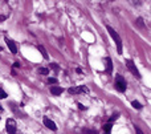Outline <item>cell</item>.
Segmentation results:
<instances>
[{
	"mask_svg": "<svg viewBox=\"0 0 151 134\" xmlns=\"http://www.w3.org/2000/svg\"><path fill=\"white\" fill-rule=\"evenodd\" d=\"M106 29H107V32H109V35L113 37V40L115 41V44H117V49H118V55H122V39L119 37V35L115 32V29L114 28H111L110 25H107L106 27Z\"/></svg>",
	"mask_w": 151,
	"mask_h": 134,
	"instance_id": "cell-1",
	"label": "cell"
},
{
	"mask_svg": "<svg viewBox=\"0 0 151 134\" xmlns=\"http://www.w3.org/2000/svg\"><path fill=\"white\" fill-rule=\"evenodd\" d=\"M114 85H115V89H117L118 92H121V93L126 92L127 82H126V80L123 78V76H121V74H117V76H115V81H114Z\"/></svg>",
	"mask_w": 151,
	"mask_h": 134,
	"instance_id": "cell-2",
	"label": "cell"
},
{
	"mask_svg": "<svg viewBox=\"0 0 151 134\" xmlns=\"http://www.w3.org/2000/svg\"><path fill=\"white\" fill-rule=\"evenodd\" d=\"M126 66L128 68V71H130L137 78H141V74H139V71H138V68H137V65L134 64V61L133 60H126Z\"/></svg>",
	"mask_w": 151,
	"mask_h": 134,
	"instance_id": "cell-3",
	"label": "cell"
},
{
	"mask_svg": "<svg viewBox=\"0 0 151 134\" xmlns=\"http://www.w3.org/2000/svg\"><path fill=\"white\" fill-rule=\"evenodd\" d=\"M5 127H7V133L8 134H16L17 126H16V121L13 118H8L5 122Z\"/></svg>",
	"mask_w": 151,
	"mask_h": 134,
	"instance_id": "cell-4",
	"label": "cell"
},
{
	"mask_svg": "<svg viewBox=\"0 0 151 134\" xmlns=\"http://www.w3.org/2000/svg\"><path fill=\"white\" fill-rule=\"evenodd\" d=\"M68 92H69L70 94H78V93H82V92L88 93L89 89L86 88V86H73V88H69V89H68Z\"/></svg>",
	"mask_w": 151,
	"mask_h": 134,
	"instance_id": "cell-5",
	"label": "cell"
},
{
	"mask_svg": "<svg viewBox=\"0 0 151 134\" xmlns=\"http://www.w3.org/2000/svg\"><path fill=\"white\" fill-rule=\"evenodd\" d=\"M5 42H7V47H8V49L11 51V53L17 55V47H16L15 41L11 40V39H8V37H5Z\"/></svg>",
	"mask_w": 151,
	"mask_h": 134,
	"instance_id": "cell-6",
	"label": "cell"
},
{
	"mask_svg": "<svg viewBox=\"0 0 151 134\" xmlns=\"http://www.w3.org/2000/svg\"><path fill=\"white\" fill-rule=\"evenodd\" d=\"M42 121H44V125H45L49 130H52V131H56V130H57V125H56L52 120H49L48 117H44V120H42Z\"/></svg>",
	"mask_w": 151,
	"mask_h": 134,
	"instance_id": "cell-7",
	"label": "cell"
},
{
	"mask_svg": "<svg viewBox=\"0 0 151 134\" xmlns=\"http://www.w3.org/2000/svg\"><path fill=\"white\" fill-rule=\"evenodd\" d=\"M62 92H64V89H62L61 86H58V85L51 86V93H52L53 96H60V94H62Z\"/></svg>",
	"mask_w": 151,
	"mask_h": 134,
	"instance_id": "cell-8",
	"label": "cell"
},
{
	"mask_svg": "<svg viewBox=\"0 0 151 134\" xmlns=\"http://www.w3.org/2000/svg\"><path fill=\"white\" fill-rule=\"evenodd\" d=\"M111 72H113V61L110 57H106V73L111 74Z\"/></svg>",
	"mask_w": 151,
	"mask_h": 134,
	"instance_id": "cell-9",
	"label": "cell"
},
{
	"mask_svg": "<svg viewBox=\"0 0 151 134\" xmlns=\"http://www.w3.org/2000/svg\"><path fill=\"white\" fill-rule=\"evenodd\" d=\"M37 49H38V51L41 52V55H42V57H44L45 60H48V58H49V56H48V53H47V51H45V48H44V47H42V45H38V47H37Z\"/></svg>",
	"mask_w": 151,
	"mask_h": 134,
	"instance_id": "cell-10",
	"label": "cell"
},
{
	"mask_svg": "<svg viewBox=\"0 0 151 134\" xmlns=\"http://www.w3.org/2000/svg\"><path fill=\"white\" fill-rule=\"evenodd\" d=\"M110 131H111V124H105L103 125V133L110 134Z\"/></svg>",
	"mask_w": 151,
	"mask_h": 134,
	"instance_id": "cell-11",
	"label": "cell"
},
{
	"mask_svg": "<svg viewBox=\"0 0 151 134\" xmlns=\"http://www.w3.org/2000/svg\"><path fill=\"white\" fill-rule=\"evenodd\" d=\"M135 24H137L139 28H144V23H143V19H142V17H138V19L135 20Z\"/></svg>",
	"mask_w": 151,
	"mask_h": 134,
	"instance_id": "cell-12",
	"label": "cell"
},
{
	"mask_svg": "<svg viewBox=\"0 0 151 134\" xmlns=\"http://www.w3.org/2000/svg\"><path fill=\"white\" fill-rule=\"evenodd\" d=\"M131 105H133V108H134V109H138V110H141V109H142V104H141V102H138V101H133V102H131Z\"/></svg>",
	"mask_w": 151,
	"mask_h": 134,
	"instance_id": "cell-13",
	"label": "cell"
},
{
	"mask_svg": "<svg viewBox=\"0 0 151 134\" xmlns=\"http://www.w3.org/2000/svg\"><path fill=\"white\" fill-rule=\"evenodd\" d=\"M118 117H119V113H114V114L110 117V120H109V124H111V122L117 121V120H118Z\"/></svg>",
	"mask_w": 151,
	"mask_h": 134,
	"instance_id": "cell-14",
	"label": "cell"
},
{
	"mask_svg": "<svg viewBox=\"0 0 151 134\" xmlns=\"http://www.w3.org/2000/svg\"><path fill=\"white\" fill-rule=\"evenodd\" d=\"M41 74H44V76H47V74H49V69L48 68H40V71H38Z\"/></svg>",
	"mask_w": 151,
	"mask_h": 134,
	"instance_id": "cell-15",
	"label": "cell"
},
{
	"mask_svg": "<svg viewBox=\"0 0 151 134\" xmlns=\"http://www.w3.org/2000/svg\"><path fill=\"white\" fill-rule=\"evenodd\" d=\"M82 133H83V134H98L96 130H89V129H83Z\"/></svg>",
	"mask_w": 151,
	"mask_h": 134,
	"instance_id": "cell-16",
	"label": "cell"
},
{
	"mask_svg": "<svg viewBox=\"0 0 151 134\" xmlns=\"http://www.w3.org/2000/svg\"><path fill=\"white\" fill-rule=\"evenodd\" d=\"M48 82H49V84H58V80L54 78V77H49V78H48Z\"/></svg>",
	"mask_w": 151,
	"mask_h": 134,
	"instance_id": "cell-17",
	"label": "cell"
},
{
	"mask_svg": "<svg viewBox=\"0 0 151 134\" xmlns=\"http://www.w3.org/2000/svg\"><path fill=\"white\" fill-rule=\"evenodd\" d=\"M51 68H52L53 71H60V66H58L56 62H52V64H51Z\"/></svg>",
	"mask_w": 151,
	"mask_h": 134,
	"instance_id": "cell-18",
	"label": "cell"
},
{
	"mask_svg": "<svg viewBox=\"0 0 151 134\" xmlns=\"http://www.w3.org/2000/svg\"><path fill=\"white\" fill-rule=\"evenodd\" d=\"M3 98H7V93L3 90V89H0V100H3Z\"/></svg>",
	"mask_w": 151,
	"mask_h": 134,
	"instance_id": "cell-19",
	"label": "cell"
},
{
	"mask_svg": "<svg viewBox=\"0 0 151 134\" xmlns=\"http://www.w3.org/2000/svg\"><path fill=\"white\" fill-rule=\"evenodd\" d=\"M134 127H135V133H137V134H144V133H143V131L141 130V127H138L137 125H135Z\"/></svg>",
	"mask_w": 151,
	"mask_h": 134,
	"instance_id": "cell-20",
	"label": "cell"
},
{
	"mask_svg": "<svg viewBox=\"0 0 151 134\" xmlns=\"http://www.w3.org/2000/svg\"><path fill=\"white\" fill-rule=\"evenodd\" d=\"M77 105H78V109H80V110H86V106H83L81 102H77Z\"/></svg>",
	"mask_w": 151,
	"mask_h": 134,
	"instance_id": "cell-21",
	"label": "cell"
},
{
	"mask_svg": "<svg viewBox=\"0 0 151 134\" xmlns=\"http://www.w3.org/2000/svg\"><path fill=\"white\" fill-rule=\"evenodd\" d=\"M13 66H15V68H20V62H19V61H16V62L13 64Z\"/></svg>",
	"mask_w": 151,
	"mask_h": 134,
	"instance_id": "cell-22",
	"label": "cell"
},
{
	"mask_svg": "<svg viewBox=\"0 0 151 134\" xmlns=\"http://www.w3.org/2000/svg\"><path fill=\"white\" fill-rule=\"evenodd\" d=\"M5 20V16H2V15H0V23H2V21H4Z\"/></svg>",
	"mask_w": 151,
	"mask_h": 134,
	"instance_id": "cell-23",
	"label": "cell"
},
{
	"mask_svg": "<svg viewBox=\"0 0 151 134\" xmlns=\"http://www.w3.org/2000/svg\"><path fill=\"white\" fill-rule=\"evenodd\" d=\"M76 72H77V73H80V74H81V73H82V69H81V68H77V69H76Z\"/></svg>",
	"mask_w": 151,
	"mask_h": 134,
	"instance_id": "cell-24",
	"label": "cell"
},
{
	"mask_svg": "<svg viewBox=\"0 0 151 134\" xmlns=\"http://www.w3.org/2000/svg\"><path fill=\"white\" fill-rule=\"evenodd\" d=\"M2 51H3V48H2V47H0V52H2Z\"/></svg>",
	"mask_w": 151,
	"mask_h": 134,
	"instance_id": "cell-25",
	"label": "cell"
},
{
	"mask_svg": "<svg viewBox=\"0 0 151 134\" xmlns=\"http://www.w3.org/2000/svg\"><path fill=\"white\" fill-rule=\"evenodd\" d=\"M103 134H106V133H103Z\"/></svg>",
	"mask_w": 151,
	"mask_h": 134,
	"instance_id": "cell-26",
	"label": "cell"
},
{
	"mask_svg": "<svg viewBox=\"0 0 151 134\" xmlns=\"http://www.w3.org/2000/svg\"><path fill=\"white\" fill-rule=\"evenodd\" d=\"M0 89H2V88H0Z\"/></svg>",
	"mask_w": 151,
	"mask_h": 134,
	"instance_id": "cell-27",
	"label": "cell"
},
{
	"mask_svg": "<svg viewBox=\"0 0 151 134\" xmlns=\"http://www.w3.org/2000/svg\"><path fill=\"white\" fill-rule=\"evenodd\" d=\"M0 118H2V117H0Z\"/></svg>",
	"mask_w": 151,
	"mask_h": 134,
	"instance_id": "cell-28",
	"label": "cell"
}]
</instances>
